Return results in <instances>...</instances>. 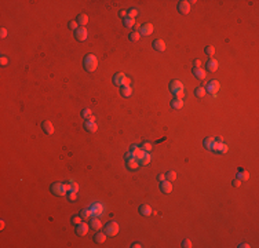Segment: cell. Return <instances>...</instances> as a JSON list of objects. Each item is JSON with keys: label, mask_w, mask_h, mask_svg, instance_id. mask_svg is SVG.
Here are the masks:
<instances>
[{"label": "cell", "mask_w": 259, "mask_h": 248, "mask_svg": "<svg viewBox=\"0 0 259 248\" xmlns=\"http://www.w3.org/2000/svg\"><path fill=\"white\" fill-rule=\"evenodd\" d=\"M233 186H234V188H240V186H241V179H238V178H237V179L233 180Z\"/></svg>", "instance_id": "f6af8a7d"}, {"label": "cell", "mask_w": 259, "mask_h": 248, "mask_svg": "<svg viewBox=\"0 0 259 248\" xmlns=\"http://www.w3.org/2000/svg\"><path fill=\"white\" fill-rule=\"evenodd\" d=\"M75 36H76V39H77L79 41L87 40V37H88V32H87L86 26H80V28H79L77 31L75 32Z\"/></svg>", "instance_id": "5b68a950"}, {"label": "cell", "mask_w": 259, "mask_h": 248, "mask_svg": "<svg viewBox=\"0 0 259 248\" xmlns=\"http://www.w3.org/2000/svg\"><path fill=\"white\" fill-rule=\"evenodd\" d=\"M153 25L152 23H143L141 26V35H143V36H149V35H152L153 33Z\"/></svg>", "instance_id": "7c38bea8"}, {"label": "cell", "mask_w": 259, "mask_h": 248, "mask_svg": "<svg viewBox=\"0 0 259 248\" xmlns=\"http://www.w3.org/2000/svg\"><path fill=\"white\" fill-rule=\"evenodd\" d=\"M170 91L175 95V98H182L185 94V86L179 80H172L170 83Z\"/></svg>", "instance_id": "7a4b0ae2"}, {"label": "cell", "mask_w": 259, "mask_h": 248, "mask_svg": "<svg viewBox=\"0 0 259 248\" xmlns=\"http://www.w3.org/2000/svg\"><path fill=\"white\" fill-rule=\"evenodd\" d=\"M80 217H82V219H90L91 218V210H83L82 212H80Z\"/></svg>", "instance_id": "d6a6232c"}, {"label": "cell", "mask_w": 259, "mask_h": 248, "mask_svg": "<svg viewBox=\"0 0 259 248\" xmlns=\"http://www.w3.org/2000/svg\"><path fill=\"white\" fill-rule=\"evenodd\" d=\"M139 212H141L143 217H149V215H152V208H150V205H148V204H142L141 207H139Z\"/></svg>", "instance_id": "ac0fdd59"}, {"label": "cell", "mask_w": 259, "mask_h": 248, "mask_svg": "<svg viewBox=\"0 0 259 248\" xmlns=\"http://www.w3.org/2000/svg\"><path fill=\"white\" fill-rule=\"evenodd\" d=\"M215 142H221V144H222L223 138H222V136H218V138H215Z\"/></svg>", "instance_id": "6f0895ef"}, {"label": "cell", "mask_w": 259, "mask_h": 248, "mask_svg": "<svg viewBox=\"0 0 259 248\" xmlns=\"http://www.w3.org/2000/svg\"><path fill=\"white\" fill-rule=\"evenodd\" d=\"M69 183H70V192H76L77 193V190H79V183L77 182H75L73 179L69 180Z\"/></svg>", "instance_id": "e575fe53"}, {"label": "cell", "mask_w": 259, "mask_h": 248, "mask_svg": "<svg viewBox=\"0 0 259 248\" xmlns=\"http://www.w3.org/2000/svg\"><path fill=\"white\" fill-rule=\"evenodd\" d=\"M65 189H66V192H70V183H65Z\"/></svg>", "instance_id": "9f6ffc18"}, {"label": "cell", "mask_w": 259, "mask_h": 248, "mask_svg": "<svg viewBox=\"0 0 259 248\" xmlns=\"http://www.w3.org/2000/svg\"><path fill=\"white\" fill-rule=\"evenodd\" d=\"M41 128L44 130V132L47 135H53V134H54V126H53V123L48 122V120H45V122L41 123Z\"/></svg>", "instance_id": "ba28073f"}, {"label": "cell", "mask_w": 259, "mask_h": 248, "mask_svg": "<svg viewBox=\"0 0 259 248\" xmlns=\"http://www.w3.org/2000/svg\"><path fill=\"white\" fill-rule=\"evenodd\" d=\"M82 222V217H73L72 218V223L73 225H79Z\"/></svg>", "instance_id": "7bdbcfd3"}, {"label": "cell", "mask_w": 259, "mask_h": 248, "mask_svg": "<svg viewBox=\"0 0 259 248\" xmlns=\"http://www.w3.org/2000/svg\"><path fill=\"white\" fill-rule=\"evenodd\" d=\"M0 63L4 66V65H7L9 63V58L7 57H4V55H1V58H0Z\"/></svg>", "instance_id": "ee69618b"}, {"label": "cell", "mask_w": 259, "mask_h": 248, "mask_svg": "<svg viewBox=\"0 0 259 248\" xmlns=\"http://www.w3.org/2000/svg\"><path fill=\"white\" fill-rule=\"evenodd\" d=\"M94 240H95L97 243H105V240H106V233H98V234L94 236Z\"/></svg>", "instance_id": "4dcf8cb0"}, {"label": "cell", "mask_w": 259, "mask_h": 248, "mask_svg": "<svg viewBox=\"0 0 259 248\" xmlns=\"http://www.w3.org/2000/svg\"><path fill=\"white\" fill-rule=\"evenodd\" d=\"M83 65H84V69H86L87 72H94L98 68V58L94 54H88L84 57Z\"/></svg>", "instance_id": "6da1fadb"}, {"label": "cell", "mask_w": 259, "mask_h": 248, "mask_svg": "<svg viewBox=\"0 0 259 248\" xmlns=\"http://www.w3.org/2000/svg\"><path fill=\"white\" fill-rule=\"evenodd\" d=\"M88 229H90V226L87 225V223L80 222V223L77 225V227H76V233H77L79 236H86L87 232H88Z\"/></svg>", "instance_id": "8fae6325"}, {"label": "cell", "mask_w": 259, "mask_h": 248, "mask_svg": "<svg viewBox=\"0 0 259 248\" xmlns=\"http://www.w3.org/2000/svg\"><path fill=\"white\" fill-rule=\"evenodd\" d=\"M141 148L143 149L145 152H150V150H152V148H153V145L150 144V142H143V144H142V146H141Z\"/></svg>", "instance_id": "8d00e7d4"}, {"label": "cell", "mask_w": 259, "mask_h": 248, "mask_svg": "<svg viewBox=\"0 0 259 248\" xmlns=\"http://www.w3.org/2000/svg\"><path fill=\"white\" fill-rule=\"evenodd\" d=\"M130 84H131V79H130V77H127V76H126V79H124V84H123V86H130Z\"/></svg>", "instance_id": "681fc988"}, {"label": "cell", "mask_w": 259, "mask_h": 248, "mask_svg": "<svg viewBox=\"0 0 259 248\" xmlns=\"http://www.w3.org/2000/svg\"><path fill=\"white\" fill-rule=\"evenodd\" d=\"M68 198H69V201H76V198H77L76 192H69V193H68Z\"/></svg>", "instance_id": "60d3db41"}, {"label": "cell", "mask_w": 259, "mask_h": 248, "mask_svg": "<svg viewBox=\"0 0 259 248\" xmlns=\"http://www.w3.org/2000/svg\"><path fill=\"white\" fill-rule=\"evenodd\" d=\"M160 189H161L163 193H171V190H172V183H171L170 180H163L161 185H160Z\"/></svg>", "instance_id": "9a60e30c"}, {"label": "cell", "mask_w": 259, "mask_h": 248, "mask_svg": "<svg viewBox=\"0 0 259 248\" xmlns=\"http://www.w3.org/2000/svg\"><path fill=\"white\" fill-rule=\"evenodd\" d=\"M238 248H250V245H248L247 243H243V244H240V245H238Z\"/></svg>", "instance_id": "db71d44e"}, {"label": "cell", "mask_w": 259, "mask_h": 248, "mask_svg": "<svg viewBox=\"0 0 259 248\" xmlns=\"http://www.w3.org/2000/svg\"><path fill=\"white\" fill-rule=\"evenodd\" d=\"M134 29H135V32H138V29H139V28H141V23H135V25H134Z\"/></svg>", "instance_id": "11a10c76"}, {"label": "cell", "mask_w": 259, "mask_h": 248, "mask_svg": "<svg viewBox=\"0 0 259 248\" xmlns=\"http://www.w3.org/2000/svg\"><path fill=\"white\" fill-rule=\"evenodd\" d=\"M227 145H225L222 142V144H221V142H215L214 145H212V149H211V150H214L215 153H226L227 152Z\"/></svg>", "instance_id": "52a82bcc"}, {"label": "cell", "mask_w": 259, "mask_h": 248, "mask_svg": "<svg viewBox=\"0 0 259 248\" xmlns=\"http://www.w3.org/2000/svg\"><path fill=\"white\" fill-rule=\"evenodd\" d=\"M141 247H142L141 243H134L132 244V248H141Z\"/></svg>", "instance_id": "f5cc1de1"}, {"label": "cell", "mask_w": 259, "mask_h": 248, "mask_svg": "<svg viewBox=\"0 0 259 248\" xmlns=\"http://www.w3.org/2000/svg\"><path fill=\"white\" fill-rule=\"evenodd\" d=\"M193 65H194V68H200V66H201V61H199V59H196L194 62H193Z\"/></svg>", "instance_id": "f907efd6"}, {"label": "cell", "mask_w": 259, "mask_h": 248, "mask_svg": "<svg viewBox=\"0 0 259 248\" xmlns=\"http://www.w3.org/2000/svg\"><path fill=\"white\" fill-rule=\"evenodd\" d=\"M127 13L130 18H134V17L138 15V9H130V11H127Z\"/></svg>", "instance_id": "ab89813d"}, {"label": "cell", "mask_w": 259, "mask_h": 248, "mask_svg": "<svg viewBox=\"0 0 259 248\" xmlns=\"http://www.w3.org/2000/svg\"><path fill=\"white\" fill-rule=\"evenodd\" d=\"M117 233H119V223H116V222H109V223L106 225V236L114 237Z\"/></svg>", "instance_id": "277c9868"}, {"label": "cell", "mask_w": 259, "mask_h": 248, "mask_svg": "<svg viewBox=\"0 0 259 248\" xmlns=\"http://www.w3.org/2000/svg\"><path fill=\"white\" fill-rule=\"evenodd\" d=\"M119 15H120V17H121V18H126V17H128V13L127 11H126V10H121V11H120V13H119Z\"/></svg>", "instance_id": "bcb514c9"}, {"label": "cell", "mask_w": 259, "mask_h": 248, "mask_svg": "<svg viewBox=\"0 0 259 248\" xmlns=\"http://www.w3.org/2000/svg\"><path fill=\"white\" fill-rule=\"evenodd\" d=\"M178 11L181 14H189L190 11V3L189 1H179V4H178Z\"/></svg>", "instance_id": "30bf717a"}, {"label": "cell", "mask_w": 259, "mask_h": 248, "mask_svg": "<svg viewBox=\"0 0 259 248\" xmlns=\"http://www.w3.org/2000/svg\"><path fill=\"white\" fill-rule=\"evenodd\" d=\"M182 247L183 248H190L192 247V241L190 240H183V241H182Z\"/></svg>", "instance_id": "b9f144b4"}, {"label": "cell", "mask_w": 259, "mask_h": 248, "mask_svg": "<svg viewBox=\"0 0 259 248\" xmlns=\"http://www.w3.org/2000/svg\"><path fill=\"white\" fill-rule=\"evenodd\" d=\"M150 160H152V157H150V154L148 153V152H145V153L142 154L141 157L138 158V163L141 164V166H148L150 163Z\"/></svg>", "instance_id": "e0dca14e"}, {"label": "cell", "mask_w": 259, "mask_h": 248, "mask_svg": "<svg viewBox=\"0 0 259 248\" xmlns=\"http://www.w3.org/2000/svg\"><path fill=\"white\" fill-rule=\"evenodd\" d=\"M193 75H194L199 80H204L205 79V70L201 68H194L193 69Z\"/></svg>", "instance_id": "d6986e66"}, {"label": "cell", "mask_w": 259, "mask_h": 248, "mask_svg": "<svg viewBox=\"0 0 259 248\" xmlns=\"http://www.w3.org/2000/svg\"><path fill=\"white\" fill-rule=\"evenodd\" d=\"M123 25L126 28H132L134 25H135V21H134V18H130V17H126V18L123 19Z\"/></svg>", "instance_id": "f1b7e54d"}, {"label": "cell", "mask_w": 259, "mask_h": 248, "mask_svg": "<svg viewBox=\"0 0 259 248\" xmlns=\"http://www.w3.org/2000/svg\"><path fill=\"white\" fill-rule=\"evenodd\" d=\"M121 95L123 97H126V98H128V97H131V94H132V88L130 86H121Z\"/></svg>", "instance_id": "cb8c5ba5"}, {"label": "cell", "mask_w": 259, "mask_h": 248, "mask_svg": "<svg viewBox=\"0 0 259 248\" xmlns=\"http://www.w3.org/2000/svg\"><path fill=\"white\" fill-rule=\"evenodd\" d=\"M171 106L174 109H182L183 108V99L182 98H174L171 101Z\"/></svg>", "instance_id": "44dd1931"}, {"label": "cell", "mask_w": 259, "mask_h": 248, "mask_svg": "<svg viewBox=\"0 0 259 248\" xmlns=\"http://www.w3.org/2000/svg\"><path fill=\"white\" fill-rule=\"evenodd\" d=\"M205 94H207V90H205L204 87H199V88L194 90V95L197 98H203V97H205Z\"/></svg>", "instance_id": "83f0119b"}, {"label": "cell", "mask_w": 259, "mask_h": 248, "mask_svg": "<svg viewBox=\"0 0 259 248\" xmlns=\"http://www.w3.org/2000/svg\"><path fill=\"white\" fill-rule=\"evenodd\" d=\"M157 179H159L160 182H163V180H165V174H163V172H160L159 175H157Z\"/></svg>", "instance_id": "7dc6e473"}, {"label": "cell", "mask_w": 259, "mask_h": 248, "mask_svg": "<svg viewBox=\"0 0 259 248\" xmlns=\"http://www.w3.org/2000/svg\"><path fill=\"white\" fill-rule=\"evenodd\" d=\"M50 190L53 192V194L55 196H65V194L68 193L66 189H65V183H61V182H55L53 183L50 188Z\"/></svg>", "instance_id": "3957f363"}, {"label": "cell", "mask_w": 259, "mask_h": 248, "mask_svg": "<svg viewBox=\"0 0 259 248\" xmlns=\"http://www.w3.org/2000/svg\"><path fill=\"white\" fill-rule=\"evenodd\" d=\"M90 226L94 230H101L102 229V223H101V221L98 219V218H92L91 222H90Z\"/></svg>", "instance_id": "7402d4cb"}, {"label": "cell", "mask_w": 259, "mask_h": 248, "mask_svg": "<svg viewBox=\"0 0 259 248\" xmlns=\"http://www.w3.org/2000/svg\"><path fill=\"white\" fill-rule=\"evenodd\" d=\"M138 166H139V163H138L136 158H130V160H127V167L130 168V170H136Z\"/></svg>", "instance_id": "d4e9b609"}, {"label": "cell", "mask_w": 259, "mask_h": 248, "mask_svg": "<svg viewBox=\"0 0 259 248\" xmlns=\"http://www.w3.org/2000/svg\"><path fill=\"white\" fill-rule=\"evenodd\" d=\"M141 39V33L139 32H132L131 35H130V40L131 41H138Z\"/></svg>", "instance_id": "836d02e7"}, {"label": "cell", "mask_w": 259, "mask_h": 248, "mask_svg": "<svg viewBox=\"0 0 259 248\" xmlns=\"http://www.w3.org/2000/svg\"><path fill=\"white\" fill-rule=\"evenodd\" d=\"M153 47H155L156 51H161V53H163L164 50H165V43H164L161 39H157V40L153 43Z\"/></svg>", "instance_id": "ffe728a7"}, {"label": "cell", "mask_w": 259, "mask_h": 248, "mask_svg": "<svg viewBox=\"0 0 259 248\" xmlns=\"http://www.w3.org/2000/svg\"><path fill=\"white\" fill-rule=\"evenodd\" d=\"M131 153H132V156H134V158H136V160H138L142 154L145 153V150H143L142 148H138V146H135V145H132V146H131Z\"/></svg>", "instance_id": "5bb4252c"}, {"label": "cell", "mask_w": 259, "mask_h": 248, "mask_svg": "<svg viewBox=\"0 0 259 248\" xmlns=\"http://www.w3.org/2000/svg\"><path fill=\"white\" fill-rule=\"evenodd\" d=\"M219 90H221V84H219L218 80H211L208 84H207V91H208V92H211L212 95L216 94Z\"/></svg>", "instance_id": "8992f818"}, {"label": "cell", "mask_w": 259, "mask_h": 248, "mask_svg": "<svg viewBox=\"0 0 259 248\" xmlns=\"http://www.w3.org/2000/svg\"><path fill=\"white\" fill-rule=\"evenodd\" d=\"M204 51H205V54H207V55H211V57L215 54V48L212 47V45H207V47L204 48Z\"/></svg>", "instance_id": "d590c367"}, {"label": "cell", "mask_w": 259, "mask_h": 248, "mask_svg": "<svg viewBox=\"0 0 259 248\" xmlns=\"http://www.w3.org/2000/svg\"><path fill=\"white\" fill-rule=\"evenodd\" d=\"M237 178L241 180H246L250 178V172L246 171V170H243V171H238V174H237Z\"/></svg>", "instance_id": "f546056e"}, {"label": "cell", "mask_w": 259, "mask_h": 248, "mask_svg": "<svg viewBox=\"0 0 259 248\" xmlns=\"http://www.w3.org/2000/svg\"><path fill=\"white\" fill-rule=\"evenodd\" d=\"M124 79H126V75H124L123 72L116 73V75L113 76V84H114V86L121 87L124 84Z\"/></svg>", "instance_id": "9c48e42d"}, {"label": "cell", "mask_w": 259, "mask_h": 248, "mask_svg": "<svg viewBox=\"0 0 259 248\" xmlns=\"http://www.w3.org/2000/svg\"><path fill=\"white\" fill-rule=\"evenodd\" d=\"M4 227V221H0V229H3Z\"/></svg>", "instance_id": "680465c9"}, {"label": "cell", "mask_w": 259, "mask_h": 248, "mask_svg": "<svg viewBox=\"0 0 259 248\" xmlns=\"http://www.w3.org/2000/svg\"><path fill=\"white\" fill-rule=\"evenodd\" d=\"M130 158H134V156H132L131 152H128V153H126V160H130Z\"/></svg>", "instance_id": "816d5d0a"}, {"label": "cell", "mask_w": 259, "mask_h": 248, "mask_svg": "<svg viewBox=\"0 0 259 248\" xmlns=\"http://www.w3.org/2000/svg\"><path fill=\"white\" fill-rule=\"evenodd\" d=\"M82 114H83V117H84V119H87V120H90V117H91V116H92V113H91V110H90V109H84V110H83V113H82Z\"/></svg>", "instance_id": "f35d334b"}, {"label": "cell", "mask_w": 259, "mask_h": 248, "mask_svg": "<svg viewBox=\"0 0 259 248\" xmlns=\"http://www.w3.org/2000/svg\"><path fill=\"white\" fill-rule=\"evenodd\" d=\"M165 179H168L170 182H172V180L177 179V172L175 171H168L165 174Z\"/></svg>", "instance_id": "1f68e13d"}, {"label": "cell", "mask_w": 259, "mask_h": 248, "mask_svg": "<svg viewBox=\"0 0 259 248\" xmlns=\"http://www.w3.org/2000/svg\"><path fill=\"white\" fill-rule=\"evenodd\" d=\"M218 68H219V63L215 58H211L208 62H207V69H208L209 72H215Z\"/></svg>", "instance_id": "2e32d148"}, {"label": "cell", "mask_w": 259, "mask_h": 248, "mask_svg": "<svg viewBox=\"0 0 259 248\" xmlns=\"http://www.w3.org/2000/svg\"><path fill=\"white\" fill-rule=\"evenodd\" d=\"M77 23L80 25V26L87 25V23H88V17H87L86 14H80V15L77 17Z\"/></svg>", "instance_id": "484cf974"}, {"label": "cell", "mask_w": 259, "mask_h": 248, "mask_svg": "<svg viewBox=\"0 0 259 248\" xmlns=\"http://www.w3.org/2000/svg\"><path fill=\"white\" fill-rule=\"evenodd\" d=\"M84 128H86V131H88V132H97V131H98V124H97L95 122H88V120H87V122L84 123Z\"/></svg>", "instance_id": "4fadbf2b"}, {"label": "cell", "mask_w": 259, "mask_h": 248, "mask_svg": "<svg viewBox=\"0 0 259 248\" xmlns=\"http://www.w3.org/2000/svg\"><path fill=\"white\" fill-rule=\"evenodd\" d=\"M215 144V138H212V136H208V138H205L204 141H203V145H204V148L205 149H212V145Z\"/></svg>", "instance_id": "603a6c76"}, {"label": "cell", "mask_w": 259, "mask_h": 248, "mask_svg": "<svg viewBox=\"0 0 259 248\" xmlns=\"http://www.w3.org/2000/svg\"><path fill=\"white\" fill-rule=\"evenodd\" d=\"M68 26H69V29H72V31H77V29H79V23H77V21H70Z\"/></svg>", "instance_id": "74e56055"}, {"label": "cell", "mask_w": 259, "mask_h": 248, "mask_svg": "<svg viewBox=\"0 0 259 248\" xmlns=\"http://www.w3.org/2000/svg\"><path fill=\"white\" fill-rule=\"evenodd\" d=\"M0 35H1V37H6L7 36V29H6V28H1V29H0Z\"/></svg>", "instance_id": "c3c4849f"}, {"label": "cell", "mask_w": 259, "mask_h": 248, "mask_svg": "<svg viewBox=\"0 0 259 248\" xmlns=\"http://www.w3.org/2000/svg\"><path fill=\"white\" fill-rule=\"evenodd\" d=\"M90 210H91V212H92L94 215H98V217L102 214V205H101V204H94Z\"/></svg>", "instance_id": "4316f807"}]
</instances>
